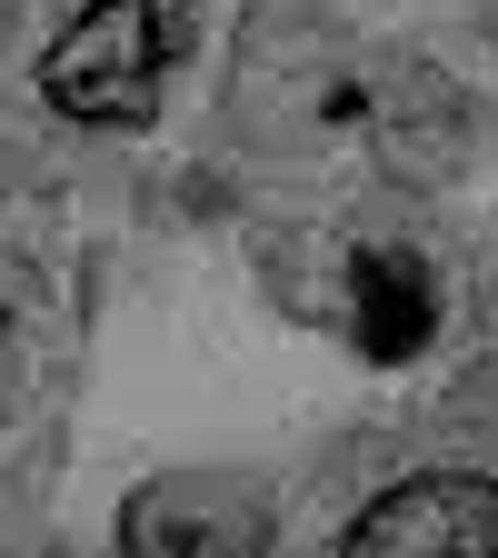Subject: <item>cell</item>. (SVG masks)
<instances>
[{
	"instance_id": "3957f363",
	"label": "cell",
	"mask_w": 498,
	"mask_h": 558,
	"mask_svg": "<svg viewBox=\"0 0 498 558\" xmlns=\"http://www.w3.org/2000/svg\"><path fill=\"white\" fill-rule=\"evenodd\" d=\"M339 558H498V488L478 469H418L349 519Z\"/></svg>"
},
{
	"instance_id": "6da1fadb",
	"label": "cell",
	"mask_w": 498,
	"mask_h": 558,
	"mask_svg": "<svg viewBox=\"0 0 498 558\" xmlns=\"http://www.w3.org/2000/svg\"><path fill=\"white\" fill-rule=\"evenodd\" d=\"M160 70H170V31L160 0H90L40 60V100L81 130H139L160 110Z\"/></svg>"
},
{
	"instance_id": "7a4b0ae2",
	"label": "cell",
	"mask_w": 498,
	"mask_h": 558,
	"mask_svg": "<svg viewBox=\"0 0 498 558\" xmlns=\"http://www.w3.org/2000/svg\"><path fill=\"white\" fill-rule=\"evenodd\" d=\"M269 538L279 509L250 469H170L120 509V558H269Z\"/></svg>"
},
{
	"instance_id": "277c9868",
	"label": "cell",
	"mask_w": 498,
	"mask_h": 558,
	"mask_svg": "<svg viewBox=\"0 0 498 558\" xmlns=\"http://www.w3.org/2000/svg\"><path fill=\"white\" fill-rule=\"evenodd\" d=\"M349 329H360V360L409 369L418 349L439 339V279L418 250H360L349 259Z\"/></svg>"
}]
</instances>
